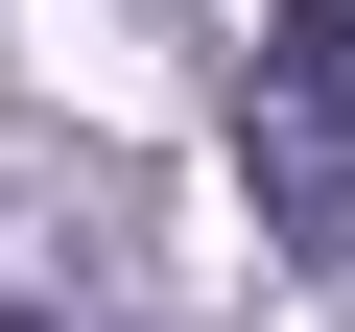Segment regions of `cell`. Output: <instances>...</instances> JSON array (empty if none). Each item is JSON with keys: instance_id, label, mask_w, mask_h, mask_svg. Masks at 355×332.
<instances>
[{"instance_id": "1", "label": "cell", "mask_w": 355, "mask_h": 332, "mask_svg": "<svg viewBox=\"0 0 355 332\" xmlns=\"http://www.w3.org/2000/svg\"><path fill=\"white\" fill-rule=\"evenodd\" d=\"M237 166H261V238L284 261H355V0H261Z\"/></svg>"}]
</instances>
